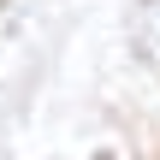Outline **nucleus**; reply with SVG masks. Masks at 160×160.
Here are the masks:
<instances>
[{
	"mask_svg": "<svg viewBox=\"0 0 160 160\" xmlns=\"http://www.w3.org/2000/svg\"><path fill=\"white\" fill-rule=\"evenodd\" d=\"M131 42H137L142 59L160 65V0H137V12H131Z\"/></svg>",
	"mask_w": 160,
	"mask_h": 160,
	"instance_id": "1",
	"label": "nucleus"
}]
</instances>
